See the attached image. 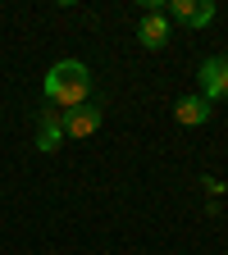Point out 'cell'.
Listing matches in <instances>:
<instances>
[{"label": "cell", "instance_id": "obj_3", "mask_svg": "<svg viewBox=\"0 0 228 255\" xmlns=\"http://www.w3.org/2000/svg\"><path fill=\"white\" fill-rule=\"evenodd\" d=\"M169 14L183 27H210L215 23V5L210 0H169Z\"/></svg>", "mask_w": 228, "mask_h": 255}, {"label": "cell", "instance_id": "obj_1", "mask_svg": "<svg viewBox=\"0 0 228 255\" xmlns=\"http://www.w3.org/2000/svg\"><path fill=\"white\" fill-rule=\"evenodd\" d=\"M41 96H46V105L59 110V114L87 105V96H91V69H87L82 59H59L55 69L46 73V82H41Z\"/></svg>", "mask_w": 228, "mask_h": 255}, {"label": "cell", "instance_id": "obj_5", "mask_svg": "<svg viewBox=\"0 0 228 255\" xmlns=\"http://www.w3.org/2000/svg\"><path fill=\"white\" fill-rule=\"evenodd\" d=\"M37 150H59V141H64V114L59 110H41L37 114Z\"/></svg>", "mask_w": 228, "mask_h": 255}, {"label": "cell", "instance_id": "obj_2", "mask_svg": "<svg viewBox=\"0 0 228 255\" xmlns=\"http://www.w3.org/2000/svg\"><path fill=\"white\" fill-rule=\"evenodd\" d=\"M197 78H201V91H197L201 101H210V105L224 101V96H228V55H210Z\"/></svg>", "mask_w": 228, "mask_h": 255}, {"label": "cell", "instance_id": "obj_4", "mask_svg": "<svg viewBox=\"0 0 228 255\" xmlns=\"http://www.w3.org/2000/svg\"><path fill=\"white\" fill-rule=\"evenodd\" d=\"M101 128V105H78L64 114V137H91Z\"/></svg>", "mask_w": 228, "mask_h": 255}, {"label": "cell", "instance_id": "obj_7", "mask_svg": "<svg viewBox=\"0 0 228 255\" xmlns=\"http://www.w3.org/2000/svg\"><path fill=\"white\" fill-rule=\"evenodd\" d=\"M174 119L183 128H201V123H210V101H201V96H183V101L174 105Z\"/></svg>", "mask_w": 228, "mask_h": 255}, {"label": "cell", "instance_id": "obj_6", "mask_svg": "<svg viewBox=\"0 0 228 255\" xmlns=\"http://www.w3.org/2000/svg\"><path fill=\"white\" fill-rule=\"evenodd\" d=\"M137 41H142L146 50H160V46L169 41V14H146L142 27H137Z\"/></svg>", "mask_w": 228, "mask_h": 255}]
</instances>
